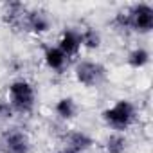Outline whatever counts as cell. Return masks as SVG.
Returning <instances> with one entry per match:
<instances>
[{
    "mask_svg": "<svg viewBox=\"0 0 153 153\" xmlns=\"http://www.w3.org/2000/svg\"><path fill=\"white\" fill-rule=\"evenodd\" d=\"M74 78L79 85H83L87 88H96L101 83H105V79H106V67L103 63L92 61V59L79 61L74 68Z\"/></svg>",
    "mask_w": 153,
    "mask_h": 153,
    "instance_id": "3957f363",
    "label": "cell"
},
{
    "mask_svg": "<svg viewBox=\"0 0 153 153\" xmlns=\"http://www.w3.org/2000/svg\"><path fill=\"white\" fill-rule=\"evenodd\" d=\"M105 149H106V153H126V149H128V139H126V135L114 131L112 135L106 137Z\"/></svg>",
    "mask_w": 153,
    "mask_h": 153,
    "instance_id": "5bb4252c",
    "label": "cell"
},
{
    "mask_svg": "<svg viewBox=\"0 0 153 153\" xmlns=\"http://www.w3.org/2000/svg\"><path fill=\"white\" fill-rule=\"evenodd\" d=\"M130 20V31L139 34H148L153 31V6L148 2L133 4L126 9Z\"/></svg>",
    "mask_w": 153,
    "mask_h": 153,
    "instance_id": "277c9868",
    "label": "cell"
},
{
    "mask_svg": "<svg viewBox=\"0 0 153 153\" xmlns=\"http://www.w3.org/2000/svg\"><path fill=\"white\" fill-rule=\"evenodd\" d=\"M0 151L2 153H31L33 144L29 135L20 128H7L0 135Z\"/></svg>",
    "mask_w": 153,
    "mask_h": 153,
    "instance_id": "5b68a950",
    "label": "cell"
},
{
    "mask_svg": "<svg viewBox=\"0 0 153 153\" xmlns=\"http://www.w3.org/2000/svg\"><path fill=\"white\" fill-rule=\"evenodd\" d=\"M25 13H27V9H25V6L22 2H9V4L4 6L2 20L11 27H22Z\"/></svg>",
    "mask_w": 153,
    "mask_h": 153,
    "instance_id": "9c48e42d",
    "label": "cell"
},
{
    "mask_svg": "<svg viewBox=\"0 0 153 153\" xmlns=\"http://www.w3.org/2000/svg\"><path fill=\"white\" fill-rule=\"evenodd\" d=\"M58 153H78V151H76V149H72V148H68V146H61L59 149H58Z\"/></svg>",
    "mask_w": 153,
    "mask_h": 153,
    "instance_id": "2e32d148",
    "label": "cell"
},
{
    "mask_svg": "<svg viewBox=\"0 0 153 153\" xmlns=\"http://www.w3.org/2000/svg\"><path fill=\"white\" fill-rule=\"evenodd\" d=\"M7 103L15 110V114H31L36 105V90L34 85L24 78L13 79L7 85Z\"/></svg>",
    "mask_w": 153,
    "mask_h": 153,
    "instance_id": "7a4b0ae2",
    "label": "cell"
},
{
    "mask_svg": "<svg viewBox=\"0 0 153 153\" xmlns=\"http://www.w3.org/2000/svg\"><path fill=\"white\" fill-rule=\"evenodd\" d=\"M0 153H2V151H0Z\"/></svg>",
    "mask_w": 153,
    "mask_h": 153,
    "instance_id": "e0dca14e",
    "label": "cell"
},
{
    "mask_svg": "<svg viewBox=\"0 0 153 153\" xmlns=\"http://www.w3.org/2000/svg\"><path fill=\"white\" fill-rule=\"evenodd\" d=\"M78 110H79V106H78V103L74 101V97H61V99H58L56 105H54V114H56L61 121H70V119H74L76 115H78Z\"/></svg>",
    "mask_w": 153,
    "mask_h": 153,
    "instance_id": "8fae6325",
    "label": "cell"
},
{
    "mask_svg": "<svg viewBox=\"0 0 153 153\" xmlns=\"http://www.w3.org/2000/svg\"><path fill=\"white\" fill-rule=\"evenodd\" d=\"M56 47L70 59V58H76L79 52H81V38H79V31H76L72 27H67L61 31L59 38H58V43Z\"/></svg>",
    "mask_w": 153,
    "mask_h": 153,
    "instance_id": "52a82bcc",
    "label": "cell"
},
{
    "mask_svg": "<svg viewBox=\"0 0 153 153\" xmlns=\"http://www.w3.org/2000/svg\"><path fill=\"white\" fill-rule=\"evenodd\" d=\"M15 117V110L7 103V99H0V121H9Z\"/></svg>",
    "mask_w": 153,
    "mask_h": 153,
    "instance_id": "9a60e30c",
    "label": "cell"
},
{
    "mask_svg": "<svg viewBox=\"0 0 153 153\" xmlns=\"http://www.w3.org/2000/svg\"><path fill=\"white\" fill-rule=\"evenodd\" d=\"M65 146L76 149L78 153H85L94 146V139L87 131H70L65 139Z\"/></svg>",
    "mask_w": 153,
    "mask_h": 153,
    "instance_id": "30bf717a",
    "label": "cell"
},
{
    "mask_svg": "<svg viewBox=\"0 0 153 153\" xmlns=\"http://www.w3.org/2000/svg\"><path fill=\"white\" fill-rule=\"evenodd\" d=\"M43 61L47 65V68L54 70V72H63L65 67L68 65V58L56 47V45H47L43 49Z\"/></svg>",
    "mask_w": 153,
    "mask_h": 153,
    "instance_id": "ba28073f",
    "label": "cell"
},
{
    "mask_svg": "<svg viewBox=\"0 0 153 153\" xmlns=\"http://www.w3.org/2000/svg\"><path fill=\"white\" fill-rule=\"evenodd\" d=\"M149 59H151V56H149V52H148L144 47H135V49H131V51L128 52V56H126V63H128L131 68H135V70L144 68V67L149 63Z\"/></svg>",
    "mask_w": 153,
    "mask_h": 153,
    "instance_id": "4fadbf2b",
    "label": "cell"
},
{
    "mask_svg": "<svg viewBox=\"0 0 153 153\" xmlns=\"http://www.w3.org/2000/svg\"><path fill=\"white\" fill-rule=\"evenodd\" d=\"M22 29L36 36H42L52 29V20L49 13H45L43 9H27L24 22H22Z\"/></svg>",
    "mask_w": 153,
    "mask_h": 153,
    "instance_id": "8992f818",
    "label": "cell"
},
{
    "mask_svg": "<svg viewBox=\"0 0 153 153\" xmlns=\"http://www.w3.org/2000/svg\"><path fill=\"white\" fill-rule=\"evenodd\" d=\"M101 117L108 128L117 133H124L128 128L133 126L137 119V108L130 99H117L112 106L103 110Z\"/></svg>",
    "mask_w": 153,
    "mask_h": 153,
    "instance_id": "6da1fadb",
    "label": "cell"
},
{
    "mask_svg": "<svg viewBox=\"0 0 153 153\" xmlns=\"http://www.w3.org/2000/svg\"><path fill=\"white\" fill-rule=\"evenodd\" d=\"M79 38H81V49L88 51H97L103 43L101 33L94 27H85L83 31H79Z\"/></svg>",
    "mask_w": 153,
    "mask_h": 153,
    "instance_id": "7c38bea8",
    "label": "cell"
}]
</instances>
